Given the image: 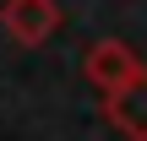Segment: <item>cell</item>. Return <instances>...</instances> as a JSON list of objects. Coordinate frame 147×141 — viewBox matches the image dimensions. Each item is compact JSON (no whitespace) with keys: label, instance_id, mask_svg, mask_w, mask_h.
Wrapping results in <instances>:
<instances>
[{"label":"cell","instance_id":"6da1fadb","mask_svg":"<svg viewBox=\"0 0 147 141\" xmlns=\"http://www.w3.org/2000/svg\"><path fill=\"white\" fill-rule=\"evenodd\" d=\"M0 27H5V38L16 49H38L60 27V5L55 0H5L0 5Z\"/></svg>","mask_w":147,"mask_h":141},{"label":"cell","instance_id":"7a4b0ae2","mask_svg":"<svg viewBox=\"0 0 147 141\" xmlns=\"http://www.w3.org/2000/svg\"><path fill=\"white\" fill-rule=\"evenodd\" d=\"M104 120L125 141H147V65L136 76H125L115 92H104Z\"/></svg>","mask_w":147,"mask_h":141},{"label":"cell","instance_id":"3957f363","mask_svg":"<svg viewBox=\"0 0 147 141\" xmlns=\"http://www.w3.org/2000/svg\"><path fill=\"white\" fill-rule=\"evenodd\" d=\"M82 71H87V82H93L98 92H115L125 76H136V71H142V60H136V49H131V43H120V38H98V43L87 49Z\"/></svg>","mask_w":147,"mask_h":141}]
</instances>
